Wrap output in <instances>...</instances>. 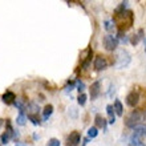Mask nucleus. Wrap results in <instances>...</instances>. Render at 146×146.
I'll return each instance as SVG.
<instances>
[{
	"mask_svg": "<svg viewBox=\"0 0 146 146\" xmlns=\"http://www.w3.org/2000/svg\"><path fill=\"white\" fill-rule=\"evenodd\" d=\"M9 139H11V137H9L7 133L1 134V137H0V141H1V143H4V145H7V143L9 142Z\"/></svg>",
	"mask_w": 146,
	"mask_h": 146,
	"instance_id": "5701e85b",
	"label": "nucleus"
},
{
	"mask_svg": "<svg viewBox=\"0 0 146 146\" xmlns=\"http://www.w3.org/2000/svg\"><path fill=\"white\" fill-rule=\"evenodd\" d=\"M145 52H146V48H145Z\"/></svg>",
	"mask_w": 146,
	"mask_h": 146,
	"instance_id": "473e14b6",
	"label": "nucleus"
},
{
	"mask_svg": "<svg viewBox=\"0 0 146 146\" xmlns=\"http://www.w3.org/2000/svg\"><path fill=\"white\" fill-rule=\"evenodd\" d=\"M27 118L29 119V121H31L33 125H36V126H37V125H40V119H38V117L36 114H32V113H29Z\"/></svg>",
	"mask_w": 146,
	"mask_h": 146,
	"instance_id": "f3484780",
	"label": "nucleus"
},
{
	"mask_svg": "<svg viewBox=\"0 0 146 146\" xmlns=\"http://www.w3.org/2000/svg\"><path fill=\"white\" fill-rule=\"evenodd\" d=\"M28 108H29L32 111H33L32 114H35V113H37V111H38V105H36L35 102H31V104L28 105Z\"/></svg>",
	"mask_w": 146,
	"mask_h": 146,
	"instance_id": "a878e982",
	"label": "nucleus"
},
{
	"mask_svg": "<svg viewBox=\"0 0 146 146\" xmlns=\"http://www.w3.org/2000/svg\"><path fill=\"white\" fill-rule=\"evenodd\" d=\"M143 118H145V123H146V113L143 114Z\"/></svg>",
	"mask_w": 146,
	"mask_h": 146,
	"instance_id": "7c9ffc66",
	"label": "nucleus"
},
{
	"mask_svg": "<svg viewBox=\"0 0 146 146\" xmlns=\"http://www.w3.org/2000/svg\"><path fill=\"white\" fill-rule=\"evenodd\" d=\"M25 121H27V117H25V114H24V111H20L19 115H17V118H16V122H17V125H20V126H24V125H25Z\"/></svg>",
	"mask_w": 146,
	"mask_h": 146,
	"instance_id": "2eb2a0df",
	"label": "nucleus"
},
{
	"mask_svg": "<svg viewBox=\"0 0 146 146\" xmlns=\"http://www.w3.org/2000/svg\"><path fill=\"white\" fill-rule=\"evenodd\" d=\"M141 117H142V113L139 110L130 111V113L127 114V117L125 118V125H126V127H130V129L138 127V123L141 122Z\"/></svg>",
	"mask_w": 146,
	"mask_h": 146,
	"instance_id": "f03ea898",
	"label": "nucleus"
},
{
	"mask_svg": "<svg viewBox=\"0 0 146 146\" xmlns=\"http://www.w3.org/2000/svg\"><path fill=\"white\" fill-rule=\"evenodd\" d=\"M143 42H145V44H146V37H145V38H143Z\"/></svg>",
	"mask_w": 146,
	"mask_h": 146,
	"instance_id": "2f4dec72",
	"label": "nucleus"
},
{
	"mask_svg": "<svg viewBox=\"0 0 146 146\" xmlns=\"http://www.w3.org/2000/svg\"><path fill=\"white\" fill-rule=\"evenodd\" d=\"M118 45V38L113 35H106L104 37V46L108 50H114Z\"/></svg>",
	"mask_w": 146,
	"mask_h": 146,
	"instance_id": "20e7f679",
	"label": "nucleus"
},
{
	"mask_svg": "<svg viewBox=\"0 0 146 146\" xmlns=\"http://www.w3.org/2000/svg\"><path fill=\"white\" fill-rule=\"evenodd\" d=\"M90 98L92 100H96L97 97L100 96V93H101V84H100V81H94L92 85H90Z\"/></svg>",
	"mask_w": 146,
	"mask_h": 146,
	"instance_id": "0eeeda50",
	"label": "nucleus"
},
{
	"mask_svg": "<svg viewBox=\"0 0 146 146\" xmlns=\"http://www.w3.org/2000/svg\"><path fill=\"white\" fill-rule=\"evenodd\" d=\"M106 113H108V115H109V123H110V125H113V123L115 122L114 108H113L111 105H108V106H106Z\"/></svg>",
	"mask_w": 146,
	"mask_h": 146,
	"instance_id": "9b49d317",
	"label": "nucleus"
},
{
	"mask_svg": "<svg viewBox=\"0 0 146 146\" xmlns=\"http://www.w3.org/2000/svg\"><path fill=\"white\" fill-rule=\"evenodd\" d=\"M15 106L17 109H19L20 111H24L25 110V105H24V102L21 100H17V101H15Z\"/></svg>",
	"mask_w": 146,
	"mask_h": 146,
	"instance_id": "412c9836",
	"label": "nucleus"
},
{
	"mask_svg": "<svg viewBox=\"0 0 146 146\" xmlns=\"http://www.w3.org/2000/svg\"><path fill=\"white\" fill-rule=\"evenodd\" d=\"M138 102H139V93L137 90H131L126 96V105L130 106V108H134V106H137Z\"/></svg>",
	"mask_w": 146,
	"mask_h": 146,
	"instance_id": "39448f33",
	"label": "nucleus"
},
{
	"mask_svg": "<svg viewBox=\"0 0 146 146\" xmlns=\"http://www.w3.org/2000/svg\"><path fill=\"white\" fill-rule=\"evenodd\" d=\"M126 7H127V1H122V3H119V5L115 8V13H119V12L126 11Z\"/></svg>",
	"mask_w": 146,
	"mask_h": 146,
	"instance_id": "6ab92c4d",
	"label": "nucleus"
},
{
	"mask_svg": "<svg viewBox=\"0 0 146 146\" xmlns=\"http://www.w3.org/2000/svg\"><path fill=\"white\" fill-rule=\"evenodd\" d=\"M77 102H78V105L84 106L85 102H86V94H85V93H81V94H78V97H77Z\"/></svg>",
	"mask_w": 146,
	"mask_h": 146,
	"instance_id": "a211bd4d",
	"label": "nucleus"
},
{
	"mask_svg": "<svg viewBox=\"0 0 146 146\" xmlns=\"http://www.w3.org/2000/svg\"><path fill=\"white\" fill-rule=\"evenodd\" d=\"M1 125H3V119L0 118V127H1Z\"/></svg>",
	"mask_w": 146,
	"mask_h": 146,
	"instance_id": "c85d7f7f",
	"label": "nucleus"
},
{
	"mask_svg": "<svg viewBox=\"0 0 146 146\" xmlns=\"http://www.w3.org/2000/svg\"><path fill=\"white\" fill-rule=\"evenodd\" d=\"M46 146H60V141L57 138H50L46 143Z\"/></svg>",
	"mask_w": 146,
	"mask_h": 146,
	"instance_id": "b1692460",
	"label": "nucleus"
},
{
	"mask_svg": "<svg viewBox=\"0 0 146 146\" xmlns=\"http://www.w3.org/2000/svg\"><path fill=\"white\" fill-rule=\"evenodd\" d=\"M1 98H3V101L5 104H15V101H16V96L13 92H5Z\"/></svg>",
	"mask_w": 146,
	"mask_h": 146,
	"instance_id": "1a4fd4ad",
	"label": "nucleus"
},
{
	"mask_svg": "<svg viewBox=\"0 0 146 146\" xmlns=\"http://www.w3.org/2000/svg\"><path fill=\"white\" fill-rule=\"evenodd\" d=\"M93 66H94L96 70H104V69H106V66H108V60H106V57H104V56H97V57L94 58Z\"/></svg>",
	"mask_w": 146,
	"mask_h": 146,
	"instance_id": "423d86ee",
	"label": "nucleus"
},
{
	"mask_svg": "<svg viewBox=\"0 0 146 146\" xmlns=\"http://www.w3.org/2000/svg\"><path fill=\"white\" fill-rule=\"evenodd\" d=\"M141 38H145V37H143V29H139L138 33L133 36L130 41H131V44H133V45H137V44L139 42V40H141Z\"/></svg>",
	"mask_w": 146,
	"mask_h": 146,
	"instance_id": "ddd939ff",
	"label": "nucleus"
},
{
	"mask_svg": "<svg viewBox=\"0 0 146 146\" xmlns=\"http://www.w3.org/2000/svg\"><path fill=\"white\" fill-rule=\"evenodd\" d=\"M52 113H53V105H45V108H44V110H42V117H44V119H48L52 115Z\"/></svg>",
	"mask_w": 146,
	"mask_h": 146,
	"instance_id": "f8f14e48",
	"label": "nucleus"
},
{
	"mask_svg": "<svg viewBox=\"0 0 146 146\" xmlns=\"http://www.w3.org/2000/svg\"><path fill=\"white\" fill-rule=\"evenodd\" d=\"M113 108H114V111L117 113V115H122L123 114V108H122V104H121V101L119 100H115Z\"/></svg>",
	"mask_w": 146,
	"mask_h": 146,
	"instance_id": "4468645a",
	"label": "nucleus"
},
{
	"mask_svg": "<svg viewBox=\"0 0 146 146\" xmlns=\"http://www.w3.org/2000/svg\"><path fill=\"white\" fill-rule=\"evenodd\" d=\"M94 122H96V127H101V129H106V121L101 114H96L94 117Z\"/></svg>",
	"mask_w": 146,
	"mask_h": 146,
	"instance_id": "9d476101",
	"label": "nucleus"
},
{
	"mask_svg": "<svg viewBox=\"0 0 146 146\" xmlns=\"http://www.w3.org/2000/svg\"><path fill=\"white\" fill-rule=\"evenodd\" d=\"M76 85H77V90L80 92V94L81 93H84V89H85V84L82 82L81 80H76Z\"/></svg>",
	"mask_w": 146,
	"mask_h": 146,
	"instance_id": "aec40b11",
	"label": "nucleus"
},
{
	"mask_svg": "<svg viewBox=\"0 0 146 146\" xmlns=\"http://www.w3.org/2000/svg\"><path fill=\"white\" fill-rule=\"evenodd\" d=\"M89 142V138H85L84 141H82V146H86V143Z\"/></svg>",
	"mask_w": 146,
	"mask_h": 146,
	"instance_id": "bb28decb",
	"label": "nucleus"
},
{
	"mask_svg": "<svg viewBox=\"0 0 146 146\" xmlns=\"http://www.w3.org/2000/svg\"><path fill=\"white\" fill-rule=\"evenodd\" d=\"M81 141V134L78 131H72L68 135V146H77Z\"/></svg>",
	"mask_w": 146,
	"mask_h": 146,
	"instance_id": "6e6552de",
	"label": "nucleus"
},
{
	"mask_svg": "<svg viewBox=\"0 0 146 146\" xmlns=\"http://www.w3.org/2000/svg\"><path fill=\"white\" fill-rule=\"evenodd\" d=\"M97 135H98V129L96 126H92L88 129V137L89 138H96Z\"/></svg>",
	"mask_w": 146,
	"mask_h": 146,
	"instance_id": "dca6fc26",
	"label": "nucleus"
},
{
	"mask_svg": "<svg viewBox=\"0 0 146 146\" xmlns=\"http://www.w3.org/2000/svg\"><path fill=\"white\" fill-rule=\"evenodd\" d=\"M129 62H130V54L127 53L126 50H121L118 53V56H117V62H115V65L121 69V68H125V66L129 65Z\"/></svg>",
	"mask_w": 146,
	"mask_h": 146,
	"instance_id": "7ed1b4c3",
	"label": "nucleus"
},
{
	"mask_svg": "<svg viewBox=\"0 0 146 146\" xmlns=\"http://www.w3.org/2000/svg\"><path fill=\"white\" fill-rule=\"evenodd\" d=\"M15 146H28V145H27V143H23V142H17Z\"/></svg>",
	"mask_w": 146,
	"mask_h": 146,
	"instance_id": "cd10ccee",
	"label": "nucleus"
},
{
	"mask_svg": "<svg viewBox=\"0 0 146 146\" xmlns=\"http://www.w3.org/2000/svg\"><path fill=\"white\" fill-rule=\"evenodd\" d=\"M104 24H105V29H106V31H111V29L114 28V23H113V20H106Z\"/></svg>",
	"mask_w": 146,
	"mask_h": 146,
	"instance_id": "4be33fe9",
	"label": "nucleus"
},
{
	"mask_svg": "<svg viewBox=\"0 0 146 146\" xmlns=\"http://www.w3.org/2000/svg\"><path fill=\"white\" fill-rule=\"evenodd\" d=\"M74 85H76V82H74V81H72V82H68V84H66V86H65V92L66 93H69V92H72L73 90V88H74Z\"/></svg>",
	"mask_w": 146,
	"mask_h": 146,
	"instance_id": "393cba45",
	"label": "nucleus"
},
{
	"mask_svg": "<svg viewBox=\"0 0 146 146\" xmlns=\"http://www.w3.org/2000/svg\"><path fill=\"white\" fill-rule=\"evenodd\" d=\"M133 21H134V15H133V12L130 9H126V11H123V12L115 13L113 16V23L118 27V31H121V32H125L129 28H131Z\"/></svg>",
	"mask_w": 146,
	"mask_h": 146,
	"instance_id": "f257e3e1",
	"label": "nucleus"
},
{
	"mask_svg": "<svg viewBox=\"0 0 146 146\" xmlns=\"http://www.w3.org/2000/svg\"><path fill=\"white\" fill-rule=\"evenodd\" d=\"M138 146H146V145H145V142H142V143H139Z\"/></svg>",
	"mask_w": 146,
	"mask_h": 146,
	"instance_id": "c756f323",
	"label": "nucleus"
}]
</instances>
